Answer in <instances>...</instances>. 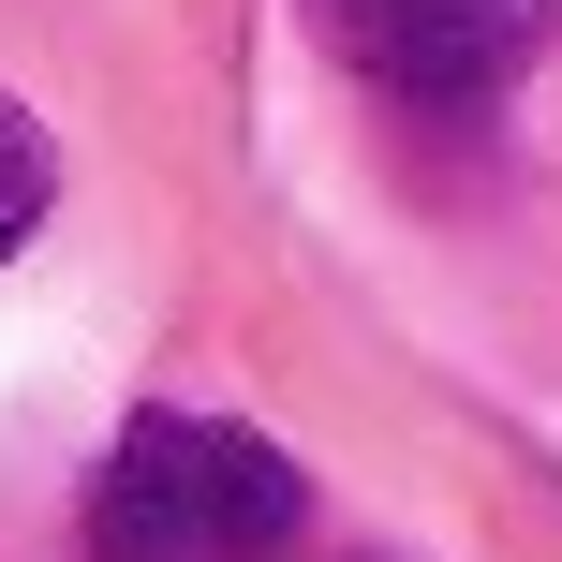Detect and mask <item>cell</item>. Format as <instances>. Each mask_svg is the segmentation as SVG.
Instances as JSON below:
<instances>
[{
    "instance_id": "1",
    "label": "cell",
    "mask_w": 562,
    "mask_h": 562,
    "mask_svg": "<svg viewBox=\"0 0 562 562\" xmlns=\"http://www.w3.org/2000/svg\"><path fill=\"white\" fill-rule=\"evenodd\" d=\"M296 518V459L223 415H134L89 474V562H281Z\"/></svg>"
},
{
    "instance_id": "3",
    "label": "cell",
    "mask_w": 562,
    "mask_h": 562,
    "mask_svg": "<svg viewBox=\"0 0 562 562\" xmlns=\"http://www.w3.org/2000/svg\"><path fill=\"white\" fill-rule=\"evenodd\" d=\"M45 193H59V164H45V119H30V104H0V252H15V237L45 223Z\"/></svg>"
},
{
    "instance_id": "2",
    "label": "cell",
    "mask_w": 562,
    "mask_h": 562,
    "mask_svg": "<svg viewBox=\"0 0 562 562\" xmlns=\"http://www.w3.org/2000/svg\"><path fill=\"white\" fill-rule=\"evenodd\" d=\"M311 30H326L385 104H445L459 119V104H504L548 59L562 0H311Z\"/></svg>"
}]
</instances>
